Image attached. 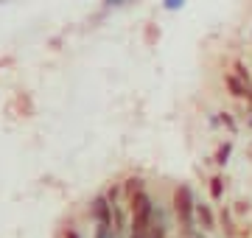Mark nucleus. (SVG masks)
Wrapping results in <instances>:
<instances>
[{
  "label": "nucleus",
  "instance_id": "7",
  "mask_svg": "<svg viewBox=\"0 0 252 238\" xmlns=\"http://www.w3.org/2000/svg\"><path fill=\"white\" fill-rule=\"evenodd\" d=\"M182 6H185V0H162V9L165 11H177Z\"/></svg>",
  "mask_w": 252,
  "mask_h": 238
},
{
  "label": "nucleus",
  "instance_id": "2",
  "mask_svg": "<svg viewBox=\"0 0 252 238\" xmlns=\"http://www.w3.org/2000/svg\"><path fill=\"white\" fill-rule=\"evenodd\" d=\"M93 219L112 221V202H109V196H98V199L93 202Z\"/></svg>",
  "mask_w": 252,
  "mask_h": 238
},
{
  "label": "nucleus",
  "instance_id": "9",
  "mask_svg": "<svg viewBox=\"0 0 252 238\" xmlns=\"http://www.w3.org/2000/svg\"><path fill=\"white\" fill-rule=\"evenodd\" d=\"M67 238H79V236H76V233H67Z\"/></svg>",
  "mask_w": 252,
  "mask_h": 238
},
{
  "label": "nucleus",
  "instance_id": "1",
  "mask_svg": "<svg viewBox=\"0 0 252 238\" xmlns=\"http://www.w3.org/2000/svg\"><path fill=\"white\" fill-rule=\"evenodd\" d=\"M174 210H177V219L182 221V227L193 230V216H196V202H193V193H190L188 185H180L177 193H174Z\"/></svg>",
  "mask_w": 252,
  "mask_h": 238
},
{
  "label": "nucleus",
  "instance_id": "10",
  "mask_svg": "<svg viewBox=\"0 0 252 238\" xmlns=\"http://www.w3.org/2000/svg\"><path fill=\"white\" fill-rule=\"evenodd\" d=\"M250 123H252V118H250Z\"/></svg>",
  "mask_w": 252,
  "mask_h": 238
},
{
  "label": "nucleus",
  "instance_id": "3",
  "mask_svg": "<svg viewBox=\"0 0 252 238\" xmlns=\"http://www.w3.org/2000/svg\"><path fill=\"white\" fill-rule=\"evenodd\" d=\"M196 219H199V224H202V230L213 227V213H210V208L202 205V202H196Z\"/></svg>",
  "mask_w": 252,
  "mask_h": 238
},
{
  "label": "nucleus",
  "instance_id": "5",
  "mask_svg": "<svg viewBox=\"0 0 252 238\" xmlns=\"http://www.w3.org/2000/svg\"><path fill=\"white\" fill-rule=\"evenodd\" d=\"M210 196L216 202L224 196V179H221V177H213V179H210Z\"/></svg>",
  "mask_w": 252,
  "mask_h": 238
},
{
  "label": "nucleus",
  "instance_id": "4",
  "mask_svg": "<svg viewBox=\"0 0 252 238\" xmlns=\"http://www.w3.org/2000/svg\"><path fill=\"white\" fill-rule=\"evenodd\" d=\"M149 238H165V221H162L160 210L154 213V221H152V227H149Z\"/></svg>",
  "mask_w": 252,
  "mask_h": 238
},
{
  "label": "nucleus",
  "instance_id": "8",
  "mask_svg": "<svg viewBox=\"0 0 252 238\" xmlns=\"http://www.w3.org/2000/svg\"><path fill=\"white\" fill-rule=\"evenodd\" d=\"M221 123H224V126L230 129V132H233V135H235V132H238V126H235V120L230 118V112H224V115H221Z\"/></svg>",
  "mask_w": 252,
  "mask_h": 238
},
{
  "label": "nucleus",
  "instance_id": "11",
  "mask_svg": "<svg viewBox=\"0 0 252 238\" xmlns=\"http://www.w3.org/2000/svg\"><path fill=\"white\" fill-rule=\"evenodd\" d=\"M115 238H118V236H115Z\"/></svg>",
  "mask_w": 252,
  "mask_h": 238
},
{
  "label": "nucleus",
  "instance_id": "6",
  "mask_svg": "<svg viewBox=\"0 0 252 238\" xmlns=\"http://www.w3.org/2000/svg\"><path fill=\"white\" fill-rule=\"evenodd\" d=\"M230 151H233V143H224V146L216 151V163H219V165H224V163H227V157H230Z\"/></svg>",
  "mask_w": 252,
  "mask_h": 238
}]
</instances>
